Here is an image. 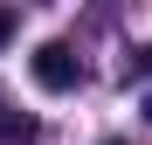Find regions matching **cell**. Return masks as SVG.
Segmentation results:
<instances>
[{
  "instance_id": "1",
  "label": "cell",
  "mask_w": 152,
  "mask_h": 145,
  "mask_svg": "<svg viewBox=\"0 0 152 145\" xmlns=\"http://www.w3.org/2000/svg\"><path fill=\"white\" fill-rule=\"evenodd\" d=\"M28 69H35V83H42V90H76V83H83V62L69 55V42H42Z\"/></svg>"
},
{
  "instance_id": "2",
  "label": "cell",
  "mask_w": 152,
  "mask_h": 145,
  "mask_svg": "<svg viewBox=\"0 0 152 145\" xmlns=\"http://www.w3.org/2000/svg\"><path fill=\"white\" fill-rule=\"evenodd\" d=\"M42 138V125L35 117H21V111H0V145H35Z\"/></svg>"
},
{
  "instance_id": "3",
  "label": "cell",
  "mask_w": 152,
  "mask_h": 145,
  "mask_svg": "<svg viewBox=\"0 0 152 145\" xmlns=\"http://www.w3.org/2000/svg\"><path fill=\"white\" fill-rule=\"evenodd\" d=\"M145 76H152V55L132 48V55H124V83H145Z\"/></svg>"
},
{
  "instance_id": "4",
  "label": "cell",
  "mask_w": 152,
  "mask_h": 145,
  "mask_svg": "<svg viewBox=\"0 0 152 145\" xmlns=\"http://www.w3.org/2000/svg\"><path fill=\"white\" fill-rule=\"evenodd\" d=\"M14 42V7H0V48Z\"/></svg>"
},
{
  "instance_id": "5",
  "label": "cell",
  "mask_w": 152,
  "mask_h": 145,
  "mask_svg": "<svg viewBox=\"0 0 152 145\" xmlns=\"http://www.w3.org/2000/svg\"><path fill=\"white\" fill-rule=\"evenodd\" d=\"M145 117H152V97H145Z\"/></svg>"
},
{
  "instance_id": "6",
  "label": "cell",
  "mask_w": 152,
  "mask_h": 145,
  "mask_svg": "<svg viewBox=\"0 0 152 145\" xmlns=\"http://www.w3.org/2000/svg\"><path fill=\"white\" fill-rule=\"evenodd\" d=\"M104 145H124V138H104Z\"/></svg>"
}]
</instances>
